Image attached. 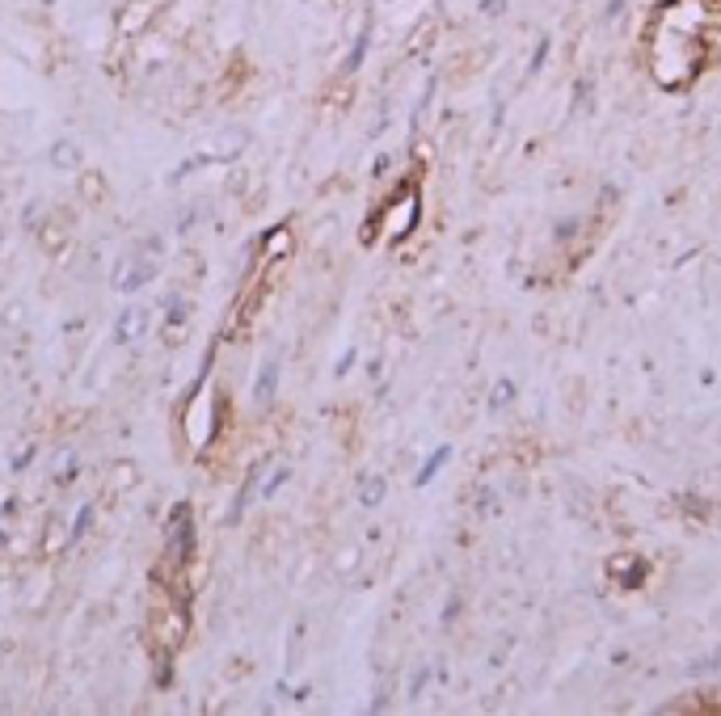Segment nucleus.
Instances as JSON below:
<instances>
[{
	"instance_id": "nucleus-1",
	"label": "nucleus",
	"mask_w": 721,
	"mask_h": 716,
	"mask_svg": "<svg viewBox=\"0 0 721 716\" xmlns=\"http://www.w3.org/2000/svg\"><path fill=\"white\" fill-rule=\"evenodd\" d=\"M190 556H195V531L181 523L178 539H169L165 556H161V573L169 578V586L156 581V598H153V653L156 661H173L186 624H190Z\"/></svg>"
}]
</instances>
